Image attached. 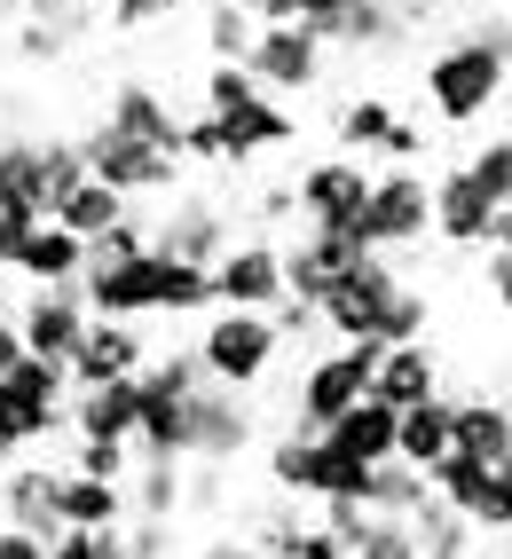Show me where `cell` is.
<instances>
[{"mask_svg": "<svg viewBox=\"0 0 512 559\" xmlns=\"http://www.w3.org/2000/svg\"><path fill=\"white\" fill-rule=\"evenodd\" d=\"M315 316H323V331H340V340H379V347H394V340H426V316H433V308H426L418 284L394 276L386 252H355L347 269L323 284Z\"/></svg>", "mask_w": 512, "mask_h": 559, "instance_id": "1", "label": "cell"}, {"mask_svg": "<svg viewBox=\"0 0 512 559\" xmlns=\"http://www.w3.org/2000/svg\"><path fill=\"white\" fill-rule=\"evenodd\" d=\"M198 370L213 386H237V394H252L276 370V355H284V340H276V316L269 308H205V331H198Z\"/></svg>", "mask_w": 512, "mask_h": 559, "instance_id": "2", "label": "cell"}, {"mask_svg": "<svg viewBox=\"0 0 512 559\" xmlns=\"http://www.w3.org/2000/svg\"><path fill=\"white\" fill-rule=\"evenodd\" d=\"M504 71L481 40H450V48H433L418 63V87H426V110L442 127H473V119H489V110L504 103Z\"/></svg>", "mask_w": 512, "mask_h": 559, "instance_id": "3", "label": "cell"}, {"mask_svg": "<svg viewBox=\"0 0 512 559\" xmlns=\"http://www.w3.org/2000/svg\"><path fill=\"white\" fill-rule=\"evenodd\" d=\"M362 205H371V158H315L300 166V181H291V213L308 221V229L323 237H347L371 252V221H362Z\"/></svg>", "mask_w": 512, "mask_h": 559, "instance_id": "4", "label": "cell"}, {"mask_svg": "<svg viewBox=\"0 0 512 559\" xmlns=\"http://www.w3.org/2000/svg\"><path fill=\"white\" fill-rule=\"evenodd\" d=\"M80 158H87L95 181H111V190H127V198H174L181 166H190L181 151H166V142H142V134H119V127H95L80 142Z\"/></svg>", "mask_w": 512, "mask_h": 559, "instance_id": "5", "label": "cell"}, {"mask_svg": "<svg viewBox=\"0 0 512 559\" xmlns=\"http://www.w3.org/2000/svg\"><path fill=\"white\" fill-rule=\"evenodd\" d=\"M371 370H379V340H340L332 355H315V362L300 370V394H291V426L323 433L347 402L371 394Z\"/></svg>", "mask_w": 512, "mask_h": 559, "instance_id": "6", "label": "cell"}, {"mask_svg": "<svg viewBox=\"0 0 512 559\" xmlns=\"http://www.w3.org/2000/svg\"><path fill=\"white\" fill-rule=\"evenodd\" d=\"M252 441H261V418L237 386H213L198 379L190 402H181V457H213V465H237Z\"/></svg>", "mask_w": 512, "mask_h": 559, "instance_id": "7", "label": "cell"}, {"mask_svg": "<svg viewBox=\"0 0 512 559\" xmlns=\"http://www.w3.org/2000/svg\"><path fill=\"white\" fill-rule=\"evenodd\" d=\"M426 489L442 497V504H457L481 536H512V480H504V465L465 457V450H442V457L426 465Z\"/></svg>", "mask_w": 512, "mask_h": 559, "instance_id": "8", "label": "cell"}, {"mask_svg": "<svg viewBox=\"0 0 512 559\" xmlns=\"http://www.w3.org/2000/svg\"><path fill=\"white\" fill-rule=\"evenodd\" d=\"M245 71H252V87L261 95H308L315 80H323V40L308 24H252V48L237 56Z\"/></svg>", "mask_w": 512, "mask_h": 559, "instance_id": "9", "label": "cell"}, {"mask_svg": "<svg viewBox=\"0 0 512 559\" xmlns=\"http://www.w3.org/2000/svg\"><path fill=\"white\" fill-rule=\"evenodd\" d=\"M80 300H87V316L151 323L158 316V245H134L119 260H87L80 269Z\"/></svg>", "mask_w": 512, "mask_h": 559, "instance_id": "10", "label": "cell"}, {"mask_svg": "<svg viewBox=\"0 0 512 559\" xmlns=\"http://www.w3.org/2000/svg\"><path fill=\"white\" fill-rule=\"evenodd\" d=\"M205 276H213V308H276L284 300L276 237H229L222 252L205 260Z\"/></svg>", "mask_w": 512, "mask_h": 559, "instance_id": "11", "label": "cell"}, {"mask_svg": "<svg viewBox=\"0 0 512 559\" xmlns=\"http://www.w3.org/2000/svg\"><path fill=\"white\" fill-rule=\"evenodd\" d=\"M362 221H371V252H402V245L433 237L426 174H418V166H386V174H371V205H362Z\"/></svg>", "mask_w": 512, "mask_h": 559, "instance_id": "12", "label": "cell"}, {"mask_svg": "<svg viewBox=\"0 0 512 559\" xmlns=\"http://www.w3.org/2000/svg\"><path fill=\"white\" fill-rule=\"evenodd\" d=\"M205 119H213V151H222V166H252L261 151H284V142L300 134L276 95H245L237 110H205Z\"/></svg>", "mask_w": 512, "mask_h": 559, "instance_id": "13", "label": "cell"}, {"mask_svg": "<svg viewBox=\"0 0 512 559\" xmlns=\"http://www.w3.org/2000/svg\"><path fill=\"white\" fill-rule=\"evenodd\" d=\"M229 237H237L229 205L205 198V190H174V205L151 221V245H158V252H181V260H213Z\"/></svg>", "mask_w": 512, "mask_h": 559, "instance_id": "14", "label": "cell"}, {"mask_svg": "<svg viewBox=\"0 0 512 559\" xmlns=\"http://www.w3.org/2000/svg\"><path fill=\"white\" fill-rule=\"evenodd\" d=\"M16 323V340L32 347V355H71L80 347V331H87V300H80V284H32V300L9 316Z\"/></svg>", "mask_w": 512, "mask_h": 559, "instance_id": "15", "label": "cell"}, {"mask_svg": "<svg viewBox=\"0 0 512 559\" xmlns=\"http://www.w3.org/2000/svg\"><path fill=\"white\" fill-rule=\"evenodd\" d=\"M142 362H151L142 323H127V316H87L80 347L63 355V379H71V386H95V379H119V370H142Z\"/></svg>", "mask_w": 512, "mask_h": 559, "instance_id": "16", "label": "cell"}, {"mask_svg": "<svg viewBox=\"0 0 512 559\" xmlns=\"http://www.w3.org/2000/svg\"><path fill=\"white\" fill-rule=\"evenodd\" d=\"M56 489H63V473H56V465L9 457V465H0V520H9V528H24V536H48V544H56V528H63Z\"/></svg>", "mask_w": 512, "mask_h": 559, "instance_id": "17", "label": "cell"}, {"mask_svg": "<svg viewBox=\"0 0 512 559\" xmlns=\"http://www.w3.org/2000/svg\"><path fill=\"white\" fill-rule=\"evenodd\" d=\"M426 205H433V237H442V245H481V237H489V213H497L481 190H473L465 166H442V174H433V181H426Z\"/></svg>", "mask_w": 512, "mask_h": 559, "instance_id": "18", "label": "cell"}, {"mask_svg": "<svg viewBox=\"0 0 512 559\" xmlns=\"http://www.w3.org/2000/svg\"><path fill=\"white\" fill-rule=\"evenodd\" d=\"M371 394H379L386 409H410V402H426V394H442V362H433V347H426V340H394V347H379Z\"/></svg>", "mask_w": 512, "mask_h": 559, "instance_id": "19", "label": "cell"}, {"mask_svg": "<svg viewBox=\"0 0 512 559\" xmlns=\"http://www.w3.org/2000/svg\"><path fill=\"white\" fill-rule=\"evenodd\" d=\"M103 127H119V134H142V142H166V151H181V110H174L151 80L111 87V110H103Z\"/></svg>", "mask_w": 512, "mask_h": 559, "instance_id": "20", "label": "cell"}, {"mask_svg": "<svg viewBox=\"0 0 512 559\" xmlns=\"http://www.w3.org/2000/svg\"><path fill=\"white\" fill-rule=\"evenodd\" d=\"M323 441L347 450L355 465H386V457H394V409H386L379 394H362V402H347L340 418L323 426Z\"/></svg>", "mask_w": 512, "mask_h": 559, "instance_id": "21", "label": "cell"}, {"mask_svg": "<svg viewBox=\"0 0 512 559\" xmlns=\"http://www.w3.org/2000/svg\"><path fill=\"white\" fill-rule=\"evenodd\" d=\"M127 213H134V198L111 190V181H95V174H80V181L48 205V221H56V229H71V237H103V229L127 221Z\"/></svg>", "mask_w": 512, "mask_h": 559, "instance_id": "22", "label": "cell"}, {"mask_svg": "<svg viewBox=\"0 0 512 559\" xmlns=\"http://www.w3.org/2000/svg\"><path fill=\"white\" fill-rule=\"evenodd\" d=\"M56 512H63V528H127V480H103V473H63Z\"/></svg>", "mask_w": 512, "mask_h": 559, "instance_id": "23", "label": "cell"}, {"mask_svg": "<svg viewBox=\"0 0 512 559\" xmlns=\"http://www.w3.org/2000/svg\"><path fill=\"white\" fill-rule=\"evenodd\" d=\"M80 269H87V237L56 229V221H40V229L24 237V252H16L24 284H80Z\"/></svg>", "mask_w": 512, "mask_h": 559, "instance_id": "24", "label": "cell"}, {"mask_svg": "<svg viewBox=\"0 0 512 559\" xmlns=\"http://www.w3.org/2000/svg\"><path fill=\"white\" fill-rule=\"evenodd\" d=\"M450 450H465V457H504L512 450V409L504 402H489V394H465V402H450Z\"/></svg>", "mask_w": 512, "mask_h": 559, "instance_id": "25", "label": "cell"}, {"mask_svg": "<svg viewBox=\"0 0 512 559\" xmlns=\"http://www.w3.org/2000/svg\"><path fill=\"white\" fill-rule=\"evenodd\" d=\"M450 450V394H426V402H410V409H394V457L402 465H433Z\"/></svg>", "mask_w": 512, "mask_h": 559, "instance_id": "26", "label": "cell"}, {"mask_svg": "<svg viewBox=\"0 0 512 559\" xmlns=\"http://www.w3.org/2000/svg\"><path fill=\"white\" fill-rule=\"evenodd\" d=\"M402 520H410V536H418V559H426V551H473V536H481L457 504H442L433 489H426L410 512H402Z\"/></svg>", "mask_w": 512, "mask_h": 559, "instance_id": "27", "label": "cell"}, {"mask_svg": "<svg viewBox=\"0 0 512 559\" xmlns=\"http://www.w3.org/2000/svg\"><path fill=\"white\" fill-rule=\"evenodd\" d=\"M205 308H213V276H205V260L158 252V316H205Z\"/></svg>", "mask_w": 512, "mask_h": 559, "instance_id": "28", "label": "cell"}, {"mask_svg": "<svg viewBox=\"0 0 512 559\" xmlns=\"http://www.w3.org/2000/svg\"><path fill=\"white\" fill-rule=\"evenodd\" d=\"M127 512L174 520V512H181V457H134V489H127Z\"/></svg>", "mask_w": 512, "mask_h": 559, "instance_id": "29", "label": "cell"}, {"mask_svg": "<svg viewBox=\"0 0 512 559\" xmlns=\"http://www.w3.org/2000/svg\"><path fill=\"white\" fill-rule=\"evenodd\" d=\"M386 127H394V103H386V95H355L340 119H332V134H340V151H347V158H371Z\"/></svg>", "mask_w": 512, "mask_h": 559, "instance_id": "30", "label": "cell"}, {"mask_svg": "<svg viewBox=\"0 0 512 559\" xmlns=\"http://www.w3.org/2000/svg\"><path fill=\"white\" fill-rule=\"evenodd\" d=\"M394 32H402V9H394V0H347L332 48H394Z\"/></svg>", "mask_w": 512, "mask_h": 559, "instance_id": "31", "label": "cell"}, {"mask_svg": "<svg viewBox=\"0 0 512 559\" xmlns=\"http://www.w3.org/2000/svg\"><path fill=\"white\" fill-rule=\"evenodd\" d=\"M418 497H426V473L402 465V457H386V465L362 473V504H371V512H410Z\"/></svg>", "mask_w": 512, "mask_h": 559, "instance_id": "32", "label": "cell"}, {"mask_svg": "<svg viewBox=\"0 0 512 559\" xmlns=\"http://www.w3.org/2000/svg\"><path fill=\"white\" fill-rule=\"evenodd\" d=\"M347 559H418V536H410V520H402V512H371L355 528Z\"/></svg>", "mask_w": 512, "mask_h": 559, "instance_id": "33", "label": "cell"}, {"mask_svg": "<svg viewBox=\"0 0 512 559\" xmlns=\"http://www.w3.org/2000/svg\"><path fill=\"white\" fill-rule=\"evenodd\" d=\"M465 174H473V190H481L489 205H512V134H489L481 151L465 158Z\"/></svg>", "mask_w": 512, "mask_h": 559, "instance_id": "34", "label": "cell"}, {"mask_svg": "<svg viewBox=\"0 0 512 559\" xmlns=\"http://www.w3.org/2000/svg\"><path fill=\"white\" fill-rule=\"evenodd\" d=\"M205 48L213 56H245L252 48V16L237 9V0H213V9H205Z\"/></svg>", "mask_w": 512, "mask_h": 559, "instance_id": "35", "label": "cell"}, {"mask_svg": "<svg viewBox=\"0 0 512 559\" xmlns=\"http://www.w3.org/2000/svg\"><path fill=\"white\" fill-rule=\"evenodd\" d=\"M48 559H127V536L119 528H56Z\"/></svg>", "mask_w": 512, "mask_h": 559, "instance_id": "36", "label": "cell"}, {"mask_svg": "<svg viewBox=\"0 0 512 559\" xmlns=\"http://www.w3.org/2000/svg\"><path fill=\"white\" fill-rule=\"evenodd\" d=\"M245 95H261V87H252V71H245L237 56H213V71H205V110H237Z\"/></svg>", "mask_w": 512, "mask_h": 559, "instance_id": "37", "label": "cell"}, {"mask_svg": "<svg viewBox=\"0 0 512 559\" xmlns=\"http://www.w3.org/2000/svg\"><path fill=\"white\" fill-rule=\"evenodd\" d=\"M71 473H103V480H127V473H134V450H127V441H80V450H71Z\"/></svg>", "mask_w": 512, "mask_h": 559, "instance_id": "38", "label": "cell"}, {"mask_svg": "<svg viewBox=\"0 0 512 559\" xmlns=\"http://www.w3.org/2000/svg\"><path fill=\"white\" fill-rule=\"evenodd\" d=\"M371 158H386V166H418V158H426V127H410V119L394 110V127L379 134V151H371Z\"/></svg>", "mask_w": 512, "mask_h": 559, "instance_id": "39", "label": "cell"}, {"mask_svg": "<svg viewBox=\"0 0 512 559\" xmlns=\"http://www.w3.org/2000/svg\"><path fill=\"white\" fill-rule=\"evenodd\" d=\"M119 536H127V559H166V551H174V520L134 512V528H119Z\"/></svg>", "mask_w": 512, "mask_h": 559, "instance_id": "40", "label": "cell"}, {"mask_svg": "<svg viewBox=\"0 0 512 559\" xmlns=\"http://www.w3.org/2000/svg\"><path fill=\"white\" fill-rule=\"evenodd\" d=\"M284 16L291 24H308L323 48H332V32H340V16H347V0H284Z\"/></svg>", "mask_w": 512, "mask_h": 559, "instance_id": "41", "label": "cell"}, {"mask_svg": "<svg viewBox=\"0 0 512 559\" xmlns=\"http://www.w3.org/2000/svg\"><path fill=\"white\" fill-rule=\"evenodd\" d=\"M181 0H103V16H111V32H142V24H158L174 16Z\"/></svg>", "mask_w": 512, "mask_h": 559, "instance_id": "42", "label": "cell"}, {"mask_svg": "<svg viewBox=\"0 0 512 559\" xmlns=\"http://www.w3.org/2000/svg\"><path fill=\"white\" fill-rule=\"evenodd\" d=\"M300 528H308V520L291 512V504H269V520H261V528H252V551H284V544L300 536Z\"/></svg>", "mask_w": 512, "mask_h": 559, "instance_id": "43", "label": "cell"}, {"mask_svg": "<svg viewBox=\"0 0 512 559\" xmlns=\"http://www.w3.org/2000/svg\"><path fill=\"white\" fill-rule=\"evenodd\" d=\"M284 551H291V559H347V544H340L332 528H323V520H308V528H300V536H291Z\"/></svg>", "mask_w": 512, "mask_h": 559, "instance_id": "44", "label": "cell"}, {"mask_svg": "<svg viewBox=\"0 0 512 559\" xmlns=\"http://www.w3.org/2000/svg\"><path fill=\"white\" fill-rule=\"evenodd\" d=\"M32 229H40V213H0V269H16V252H24Z\"/></svg>", "mask_w": 512, "mask_h": 559, "instance_id": "45", "label": "cell"}, {"mask_svg": "<svg viewBox=\"0 0 512 559\" xmlns=\"http://www.w3.org/2000/svg\"><path fill=\"white\" fill-rule=\"evenodd\" d=\"M465 40H481V48H489L497 63H512V16H481V24L465 32Z\"/></svg>", "mask_w": 512, "mask_h": 559, "instance_id": "46", "label": "cell"}, {"mask_svg": "<svg viewBox=\"0 0 512 559\" xmlns=\"http://www.w3.org/2000/svg\"><path fill=\"white\" fill-rule=\"evenodd\" d=\"M489 300L512 316V245H489Z\"/></svg>", "mask_w": 512, "mask_h": 559, "instance_id": "47", "label": "cell"}, {"mask_svg": "<svg viewBox=\"0 0 512 559\" xmlns=\"http://www.w3.org/2000/svg\"><path fill=\"white\" fill-rule=\"evenodd\" d=\"M0 559H48V536H24V528L0 520Z\"/></svg>", "mask_w": 512, "mask_h": 559, "instance_id": "48", "label": "cell"}, {"mask_svg": "<svg viewBox=\"0 0 512 559\" xmlns=\"http://www.w3.org/2000/svg\"><path fill=\"white\" fill-rule=\"evenodd\" d=\"M198 559H261V551H252V536H213Z\"/></svg>", "mask_w": 512, "mask_h": 559, "instance_id": "49", "label": "cell"}, {"mask_svg": "<svg viewBox=\"0 0 512 559\" xmlns=\"http://www.w3.org/2000/svg\"><path fill=\"white\" fill-rule=\"evenodd\" d=\"M261 221H291V181H269L261 190Z\"/></svg>", "mask_w": 512, "mask_h": 559, "instance_id": "50", "label": "cell"}, {"mask_svg": "<svg viewBox=\"0 0 512 559\" xmlns=\"http://www.w3.org/2000/svg\"><path fill=\"white\" fill-rule=\"evenodd\" d=\"M481 245H512V205H497V213H489V237H481Z\"/></svg>", "mask_w": 512, "mask_h": 559, "instance_id": "51", "label": "cell"}, {"mask_svg": "<svg viewBox=\"0 0 512 559\" xmlns=\"http://www.w3.org/2000/svg\"><path fill=\"white\" fill-rule=\"evenodd\" d=\"M426 559H473V551H426Z\"/></svg>", "mask_w": 512, "mask_h": 559, "instance_id": "52", "label": "cell"}, {"mask_svg": "<svg viewBox=\"0 0 512 559\" xmlns=\"http://www.w3.org/2000/svg\"><path fill=\"white\" fill-rule=\"evenodd\" d=\"M504 134H512V119H504Z\"/></svg>", "mask_w": 512, "mask_h": 559, "instance_id": "53", "label": "cell"}, {"mask_svg": "<svg viewBox=\"0 0 512 559\" xmlns=\"http://www.w3.org/2000/svg\"><path fill=\"white\" fill-rule=\"evenodd\" d=\"M205 9H213V0H205Z\"/></svg>", "mask_w": 512, "mask_h": 559, "instance_id": "54", "label": "cell"}, {"mask_svg": "<svg viewBox=\"0 0 512 559\" xmlns=\"http://www.w3.org/2000/svg\"><path fill=\"white\" fill-rule=\"evenodd\" d=\"M504 559H512V551H504Z\"/></svg>", "mask_w": 512, "mask_h": 559, "instance_id": "55", "label": "cell"}]
</instances>
